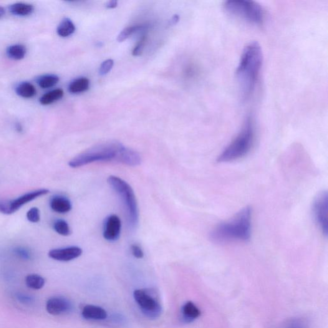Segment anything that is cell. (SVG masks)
<instances>
[{
    "instance_id": "ba28073f",
    "label": "cell",
    "mask_w": 328,
    "mask_h": 328,
    "mask_svg": "<svg viewBox=\"0 0 328 328\" xmlns=\"http://www.w3.org/2000/svg\"><path fill=\"white\" fill-rule=\"evenodd\" d=\"M49 193L48 189H42L39 190L30 192V193L24 194L17 199L12 200H0V213L10 215L14 214L29 202L34 199L39 198L40 196L46 195Z\"/></svg>"
},
{
    "instance_id": "d6a6232c",
    "label": "cell",
    "mask_w": 328,
    "mask_h": 328,
    "mask_svg": "<svg viewBox=\"0 0 328 328\" xmlns=\"http://www.w3.org/2000/svg\"><path fill=\"white\" fill-rule=\"evenodd\" d=\"M5 14H6V10L3 7H0V18L4 16Z\"/></svg>"
},
{
    "instance_id": "3957f363",
    "label": "cell",
    "mask_w": 328,
    "mask_h": 328,
    "mask_svg": "<svg viewBox=\"0 0 328 328\" xmlns=\"http://www.w3.org/2000/svg\"><path fill=\"white\" fill-rule=\"evenodd\" d=\"M126 147L117 141H108L89 149L69 161L71 168H77L97 161H115L123 163Z\"/></svg>"
},
{
    "instance_id": "4dcf8cb0",
    "label": "cell",
    "mask_w": 328,
    "mask_h": 328,
    "mask_svg": "<svg viewBox=\"0 0 328 328\" xmlns=\"http://www.w3.org/2000/svg\"><path fill=\"white\" fill-rule=\"evenodd\" d=\"M118 4L117 1L112 0V1L108 2L107 5H106V7H107L108 9H114L118 6Z\"/></svg>"
},
{
    "instance_id": "1f68e13d",
    "label": "cell",
    "mask_w": 328,
    "mask_h": 328,
    "mask_svg": "<svg viewBox=\"0 0 328 328\" xmlns=\"http://www.w3.org/2000/svg\"><path fill=\"white\" fill-rule=\"evenodd\" d=\"M179 19H180V17L178 16V15H175V16H174L172 17V19H171V21H170V25H175L179 21Z\"/></svg>"
},
{
    "instance_id": "f1b7e54d",
    "label": "cell",
    "mask_w": 328,
    "mask_h": 328,
    "mask_svg": "<svg viewBox=\"0 0 328 328\" xmlns=\"http://www.w3.org/2000/svg\"><path fill=\"white\" fill-rule=\"evenodd\" d=\"M146 41V37L144 35L133 50L132 54L133 56H139L143 54V50L145 49Z\"/></svg>"
},
{
    "instance_id": "4316f807",
    "label": "cell",
    "mask_w": 328,
    "mask_h": 328,
    "mask_svg": "<svg viewBox=\"0 0 328 328\" xmlns=\"http://www.w3.org/2000/svg\"><path fill=\"white\" fill-rule=\"evenodd\" d=\"M28 220L31 223H36L40 221V211L36 207L30 209L27 214Z\"/></svg>"
},
{
    "instance_id": "484cf974",
    "label": "cell",
    "mask_w": 328,
    "mask_h": 328,
    "mask_svg": "<svg viewBox=\"0 0 328 328\" xmlns=\"http://www.w3.org/2000/svg\"><path fill=\"white\" fill-rule=\"evenodd\" d=\"M282 328H308L306 322L303 320L294 319L289 320Z\"/></svg>"
},
{
    "instance_id": "d6986e66",
    "label": "cell",
    "mask_w": 328,
    "mask_h": 328,
    "mask_svg": "<svg viewBox=\"0 0 328 328\" xmlns=\"http://www.w3.org/2000/svg\"><path fill=\"white\" fill-rule=\"evenodd\" d=\"M64 90L61 89H57L52 90L44 94L40 98V104L42 105H49L61 99L64 97Z\"/></svg>"
},
{
    "instance_id": "277c9868",
    "label": "cell",
    "mask_w": 328,
    "mask_h": 328,
    "mask_svg": "<svg viewBox=\"0 0 328 328\" xmlns=\"http://www.w3.org/2000/svg\"><path fill=\"white\" fill-rule=\"evenodd\" d=\"M254 142L255 128L253 120L248 118L241 132L218 156L217 162H231L244 157L250 152Z\"/></svg>"
},
{
    "instance_id": "ac0fdd59",
    "label": "cell",
    "mask_w": 328,
    "mask_h": 328,
    "mask_svg": "<svg viewBox=\"0 0 328 328\" xmlns=\"http://www.w3.org/2000/svg\"><path fill=\"white\" fill-rule=\"evenodd\" d=\"M76 27L73 22L69 18L63 19L57 27V32L59 36L67 37L75 32Z\"/></svg>"
},
{
    "instance_id": "44dd1931",
    "label": "cell",
    "mask_w": 328,
    "mask_h": 328,
    "mask_svg": "<svg viewBox=\"0 0 328 328\" xmlns=\"http://www.w3.org/2000/svg\"><path fill=\"white\" fill-rule=\"evenodd\" d=\"M26 54L27 49L22 44L11 45L7 49V56L12 60H22Z\"/></svg>"
},
{
    "instance_id": "6da1fadb",
    "label": "cell",
    "mask_w": 328,
    "mask_h": 328,
    "mask_svg": "<svg viewBox=\"0 0 328 328\" xmlns=\"http://www.w3.org/2000/svg\"><path fill=\"white\" fill-rule=\"evenodd\" d=\"M263 63V54L258 42H249L245 46L241 55L236 77L242 96L248 98L253 94L258 82Z\"/></svg>"
},
{
    "instance_id": "7a4b0ae2",
    "label": "cell",
    "mask_w": 328,
    "mask_h": 328,
    "mask_svg": "<svg viewBox=\"0 0 328 328\" xmlns=\"http://www.w3.org/2000/svg\"><path fill=\"white\" fill-rule=\"evenodd\" d=\"M252 209L246 206L233 219L219 224L211 232V241L217 244L248 242L251 236Z\"/></svg>"
},
{
    "instance_id": "8992f818",
    "label": "cell",
    "mask_w": 328,
    "mask_h": 328,
    "mask_svg": "<svg viewBox=\"0 0 328 328\" xmlns=\"http://www.w3.org/2000/svg\"><path fill=\"white\" fill-rule=\"evenodd\" d=\"M224 9L232 16L257 25L263 24L264 11L261 5L248 0H230L224 5Z\"/></svg>"
},
{
    "instance_id": "4fadbf2b",
    "label": "cell",
    "mask_w": 328,
    "mask_h": 328,
    "mask_svg": "<svg viewBox=\"0 0 328 328\" xmlns=\"http://www.w3.org/2000/svg\"><path fill=\"white\" fill-rule=\"evenodd\" d=\"M82 315L85 319L95 320H105L108 316L107 312L103 308L91 304L84 307Z\"/></svg>"
},
{
    "instance_id": "f546056e",
    "label": "cell",
    "mask_w": 328,
    "mask_h": 328,
    "mask_svg": "<svg viewBox=\"0 0 328 328\" xmlns=\"http://www.w3.org/2000/svg\"><path fill=\"white\" fill-rule=\"evenodd\" d=\"M131 250L133 256L137 259H143L144 257V252L143 249L140 248V246L138 245L133 244L131 247Z\"/></svg>"
},
{
    "instance_id": "e0dca14e",
    "label": "cell",
    "mask_w": 328,
    "mask_h": 328,
    "mask_svg": "<svg viewBox=\"0 0 328 328\" xmlns=\"http://www.w3.org/2000/svg\"><path fill=\"white\" fill-rule=\"evenodd\" d=\"M9 11L12 14L17 16H27L32 13L34 7L31 4L25 3H16L11 5Z\"/></svg>"
},
{
    "instance_id": "9c48e42d",
    "label": "cell",
    "mask_w": 328,
    "mask_h": 328,
    "mask_svg": "<svg viewBox=\"0 0 328 328\" xmlns=\"http://www.w3.org/2000/svg\"><path fill=\"white\" fill-rule=\"evenodd\" d=\"M326 191L322 192L315 198L313 203V213L318 226L325 236H327L328 200Z\"/></svg>"
},
{
    "instance_id": "5bb4252c",
    "label": "cell",
    "mask_w": 328,
    "mask_h": 328,
    "mask_svg": "<svg viewBox=\"0 0 328 328\" xmlns=\"http://www.w3.org/2000/svg\"><path fill=\"white\" fill-rule=\"evenodd\" d=\"M50 204L52 210L59 214L69 213L72 208V204L69 199L62 196L53 197Z\"/></svg>"
},
{
    "instance_id": "8fae6325",
    "label": "cell",
    "mask_w": 328,
    "mask_h": 328,
    "mask_svg": "<svg viewBox=\"0 0 328 328\" xmlns=\"http://www.w3.org/2000/svg\"><path fill=\"white\" fill-rule=\"evenodd\" d=\"M121 229V222L120 218L115 215H111L106 219L103 237L108 241L113 242L120 238Z\"/></svg>"
},
{
    "instance_id": "30bf717a",
    "label": "cell",
    "mask_w": 328,
    "mask_h": 328,
    "mask_svg": "<svg viewBox=\"0 0 328 328\" xmlns=\"http://www.w3.org/2000/svg\"><path fill=\"white\" fill-rule=\"evenodd\" d=\"M72 309V303L64 297H53L46 302V311L54 316L67 314Z\"/></svg>"
},
{
    "instance_id": "7402d4cb",
    "label": "cell",
    "mask_w": 328,
    "mask_h": 328,
    "mask_svg": "<svg viewBox=\"0 0 328 328\" xmlns=\"http://www.w3.org/2000/svg\"><path fill=\"white\" fill-rule=\"evenodd\" d=\"M37 84L42 89H49L54 87L59 82V78L55 75H42L37 78Z\"/></svg>"
},
{
    "instance_id": "83f0119b",
    "label": "cell",
    "mask_w": 328,
    "mask_h": 328,
    "mask_svg": "<svg viewBox=\"0 0 328 328\" xmlns=\"http://www.w3.org/2000/svg\"><path fill=\"white\" fill-rule=\"evenodd\" d=\"M113 60L112 59L106 60L103 62L100 67V75L103 76L107 75L112 69L113 66Z\"/></svg>"
},
{
    "instance_id": "603a6c76",
    "label": "cell",
    "mask_w": 328,
    "mask_h": 328,
    "mask_svg": "<svg viewBox=\"0 0 328 328\" xmlns=\"http://www.w3.org/2000/svg\"><path fill=\"white\" fill-rule=\"evenodd\" d=\"M25 284L30 289L39 290L44 286L45 279L40 275L29 274L25 278Z\"/></svg>"
},
{
    "instance_id": "5b68a950",
    "label": "cell",
    "mask_w": 328,
    "mask_h": 328,
    "mask_svg": "<svg viewBox=\"0 0 328 328\" xmlns=\"http://www.w3.org/2000/svg\"><path fill=\"white\" fill-rule=\"evenodd\" d=\"M108 183L120 196L127 214L128 223L135 227L138 221V210L134 192L132 186L118 176H110Z\"/></svg>"
},
{
    "instance_id": "9a60e30c",
    "label": "cell",
    "mask_w": 328,
    "mask_h": 328,
    "mask_svg": "<svg viewBox=\"0 0 328 328\" xmlns=\"http://www.w3.org/2000/svg\"><path fill=\"white\" fill-rule=\"evenodd\" d=\"M181 313H182L184 321L186 322L194 321V320L198 319L201 314L200 310L195 304L191 301L186 302L183 305L182 309H181Z\"/></svg>"
},
{
    "instance_id": "ffe728a7",
    "label": "cell",
    "mask_w": 328,
    "mask_h": 328,
    "mask_svg": "<svg viewBox=\"0 0 328 328\" xmlns=\"http://www.w3.org/2000/svg\"><path fill=\"white\" fill-rule=\"evenodd\" d=\"M17 95L22 98H31L36 95L37 90L34 85L29 82H24L20 83L16 88Z\"/></svg>"
},
{
    "instance_id": "cb8c5ba5",
    "label": "cell",
    "mask_w": 328,
    "mask_h": 328,
    "mask_svg": "<svg viewBox=\"0 0 328 328\" xmlns=\"http://www.w3.org/2000/svg\"><path fill=\"white\" fill-rule=\"evenodd\" d=\"M146 29V26L144 25H133V26L128 27L125 28L122 32L119 34L118 37V41L121 42L127 40L130 37L132 36L135 33L143 31Z\"/></svg>"
},
{
    "instance_id": "d4e9b609",
    "label": "cell",
    "mask_w": 328,
    "mask_h": 328,
    "mask_svg": "<svg viewBox=\"0 0 328 328\" xmlns=\"http://www.w3.org/2000/svg\"><path fill=\"white\" fill-rule=\"evenodd\" d=\"M54 228L57 233L62 236H68L72 233L69 224L62 219H58L55 221Z\"/></svg>"
},
{
    "instance_id": "2e32d148",
    "label": "cell",
    "mask_w": 328,
    "mask_h": 328,
    "mask_svg": "<svg viewBox=\"0 0 328 328\" xmlns=\"http://www.w3.org/2000/svg\"><path fill=\"white\" fill-rule=\"evenodd\" d=\"M90 81L85 77L78 78L73 80L69 85V90L72 94H79V93L87 91L89 89Z\"/></svg>"
},
{
    "instance_id": "52a82bcc",
    "label": "cell",
    "mask_w": 328,
    "mask_h": 328,
    "mask_svg": "<svg viewBox=\"0 0 328 328\" xmlns=\"http://www.w3.org/2000/svg\"><path fill=\"white\" fill-rule=\"evenodd\" d=\"M135 301L139 307L141 312L146 317L156 319L160 317L162 311L160 300L152 290L142 289L135 290L133 292Z\"/></svg>"
},
{
    "instance_id": "7c38bea8",
    "label": "cell",
    "mask_w": 328,
    "mask_h": 328,
    "mask_svg": "<svg viewBox=\"0 0 328 328\" xmlns=\"http://www.w3.org/2000/svg\"><path fill=\"white\" fill-rule=\"evenodd\" d=\"M82 254V249L77 246L53 249L49 252L50 258L55 261L68 262L78 258Z\"/></svg>"
}]
</instances>
